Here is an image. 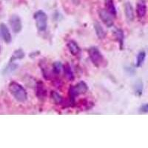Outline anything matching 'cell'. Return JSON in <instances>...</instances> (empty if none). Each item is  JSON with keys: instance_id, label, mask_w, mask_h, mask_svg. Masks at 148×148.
I'll use <instances>...</instances> for the list:
<instances>
[{"instance_id": "8", "label": "cell", "mask_w": 148, "mask_h": 148, "mask_svg": "<svg viewBox=\"0 0 148 148\" xmlns=\"http://www.w3.org/2000/svg\"><path fill=\"white\" fill-rule=\"evenodd\" d=\"M125 13L127 18L129 21H133L134 19V11L132 5L130 2H126L125 5Z\"/></svg>"}, {"instance_id": "13", "label": "cell", "mask_w": 148, "mask_h": 148, "mask_svg": "<svg viewBox=\"0 0 148 148\" xmlns=\"http://www.w3.org/2000/svg\"><path fill=\"white\" fill-rule=\"evenodd\" d=\"M105 6H106L107 11L113 16H116L117 12H116V7H115L113 0H105Z\"/></svg>"}, {"instance_id": "10", "label": "cell", "mask_w": 148, "mask_h": 148, "mask_svg": "<svg viewBox=\"0 0 148 148\" xmlns=\"http://www.w3.org/2000/svg\"><path fill=\"white\" fill-rule=\"evenodd\" d=\"M136 12L137 15L139 18H143L145 15H146L147 12V7L146 4L144 1H140L137 5L136 7Z\"/></svg>"}, {"instance_id": "19", "label": "cell", "mask_w": 148, "mask_h": 148, "mask_svg": "<svg viewBox=\"0 0 148 148\" xmlns=\"http://www.w3.org/2000/svg\"><path fill=\"white\" fill-rule=\"evenodd\" d=\"M145 57H146V53L145 51H141L138 53L137 56V61H136V67H141L142 64L145 62Z\"/></svg>"}, {"instance_id": "20", "label": "cell", "mask_w": 148, "mask_h": 148, "mask_svg": "<svg viewBox=\"0 0 148 148\" xmlns=\"http://www.w3.org/2000/svg\"><path fill=\"white\" fill-rule=\"evenodd\" d=\"M63 65L60 62H55L53 64V71L55 74H59L61 71H62Z\"/></svg>"}, {"instance_id": "15", "label": "cell", "mask_w": 148, "mask_h": 148, "mask_svg": "<svg viewBox=\"0 0 148 148\" xmlns=\"http://www.w3.org/2000/svg\"><path fill=\"white\" fill-rule=\"evenodd\" d=\"M63 71H64V73L65 75L66 78L67 79H69L70 81H73L74 79V74L73 73L71 66L68 64H66L64 65H63Z\"/></svg>"}, {"instance_id": "16", "label": "cell", "mask_w": 148, "mask_h": 148, "mask_svg": "<svg viewBox=\"0 0 148 148\" xmlns=\"http://www.w3.org/2000/svg\"><path fill=\"white\" fill-rule=\"evenodd\" d=\"M24 56H25V53H24V51H22V49L16 50V51H14V53L12 55L11 58H10V62H13L17 60V59H23Z\"/></svg>"}, {"instance_id": "4", "label": "cell", "mask_w": 148, "mask_h": 148, "mask_svg": "<svg viewBox=\"0 0 148 148\" xmlns=\"http://www.w3.org/2000/svg\"><path fill=\"white\" fill-rule=\"evenodd\" d=\"M88 53H89V56L91 62L93 63L95 66L99 67L102 64L103 61H104V58H103L102 54L101 53V52H100L99 50L97 47H90L89 49V51H88Z\"/></svg>"}, {"instance_id": "7", "label": "cell", "mask_w": 148, "mask_h": 148, "mask_svg": "<svg viewBox=\"0 0 148 148\" xmlns=\"http://www.w3.org/2000/svg\"><path fill=\"white\" fill-rule=\"evenodd\" d=\"M0 33L2 36V39L6 43H10L11 42V35L5 24H0Z\"/></svg>"}, {"instance_id": "5", "label": "cell", "mask_w": 148, "mask_h": 148, "mask_svg": "<svg viewBox=\"0 0 148 148\" xmlns=\"http://www.w3.org/2000/svg\"><path fill=\"white\" fill-rule=\"evenodd\" d=\"M99 17L103 22V23L105 25L108 27H110L113 25V16L109 14L106 10L101 9L99 11Z\"/></svg>"}, {"instance_id": "14", "label": "cell", "mask_w": 148, "mask_h": 148, "mask_svg": "<svg viewBox=\"0 0 148 148\" xmlns=\"http://www.w3.org/2000/svg\"><path fill=\"white\" fill-rule=\"evenodd\" d=\"M113 34L116 36V38L118 40L119 43L120 48H123V44H124V33H123L122 30L121 29L116 28L114 30H113Z\"/></svg>"}, {"instance_id": "3", "label": "cell", "mask_w": 148, "mask_h": 148, "mask_svg": "<svg viewBox=\"0 0 148 148\" xmlns=\"http://www.w3.org/2000/svg\"><path fill=\"white\" fill-rule=\"evenodd\" d=\"M88 85L84 82H80L76 85L71 87L69 90V95L71 101H73L75 98L80 94H84L88 91Z\"/></svg>"}, {"instance_id": "1", "label": "cell", "mask_w": 148, "mask_h": 148, "mask_svg": "<svg viewBox=\"0 0 148 148\" xmlns=\"http://www.w3.org/2000/svg\"><path fill=\"white\" fill-rule=\"evenodd\" d=\"M8 89L15 99L19 102H25L27 99V94L25 88L16 82H11L9 84Z\"/></svg>"}, {"instance_id": "9", "label": "cell", "mask_w": 148, "mask_h": 148, "mask_svg": "<svg viewBox=\"0 0 148 148\" xmlns=\"http://www.w3.org/2000/svg\"><path fill=\"white\" fill-rule=\"evenodd\" d=\"M67 47L69 49L70 52L71 53V54L73 56H77L79 55L81 50H80V47L78 45V44L76 42L74 41H70L68 43H67Z\"/></svg>"}, {"instance_id": "6", "label": "cell", "mask_w": 148, "mask_h": 148, "mask_svg": "<svg viewBox=\"0 0 148 148\" xmlns=\"http://www.w3.org/2000/svg\"><path fill=\"white\" fill-rule=\"evenodd\" d=\"M10 25L12 30L15 34H18L22 30V25L20 17L17 15H13L10 18Z\"/></svg>"}, {"instance_id": "18", "label": "cell", "mask_w": 148, "mask_h": 148, "mask_svg": "<svg viewBox=\"0 0 148 148\" xmlns=\"http://www.w3.org/2000/svg\"><path fill=\"white\" fill-rule=\"evenodd\" d=\"M51 99H52L53 101H54L55 104H62L63 102L62 96H61L59 93H58L57 92H56V91H52V92H51Z\"/></svg>"}, {"instance_id": "11", "label": "cell", "mask_w": 148, "mask_h": 148, "mask_svg": "<svg viewBox=\"0 0 148 148\" xmlns=\"http://www.w3.org/2000/svg\"><path fill=\"white\" fill-rule=\"evenodd\" d=\"M94 29L96 31V36L99 39H103L106 36V33L105 30L103 29L102 26L100 25L99 22H95L94 23Z\"/></svg>"}, {"instance_id": "21", "label": "cell", "mask_w": 148, "mask_h": 148, "mask_svg": "<svg viewBox=\"0 0 148 148\" xmlns=\"http://www.w3.org/2000/svg\"><path fill=\"white\" fill-rule=\"evenodd\" d=\"M17 65L15 64H13L12 62H10V64L7 66V67H5V69L3 71V73L4 74H8L12 73L14 71H15L16 69Z\"/></svg>"}, {"instance_id": "17", "label": "cell", "mask_w": 148, "mask_h": 148, "mask_svg": "<svg viewBox=\"0 0 148 148\" xmlns=\"http://www.w3.org/2000/svg\"><path fill=\"white\" fill-rule=\"evenodd\" d=\"M134 92L136 96H140L143 92V82L141 80H138L134 84Z\"/></svg>"}, {"instance_id": "2", "label": "cell", "mask_w": 148, "mask_h": 148, "mask_svg": "<svg viewBox=\"0 0 148 148\" xmlns=\"http://www.w3.org/2000/svg\"><path fill=\"white\" fill-rule=\"evenodd\" d=\"M34 19L36 21V25L39 31H44L47 26V16L42 10H38L34 14Z\"/></svg>"}, {"instance_id": "22", "label": "cell", "mask_w": 148, "mask_h": 148, "mask_svg": "<svg viewBox=\"0 0 148 148\" xmlns=\"http://www.w3.org/2000/svg\"><path fill=\"white\" fill-rule=\"evenodd\" d=\"M140 111L143 113H148V103L145 104L140 108Z\"/></svg>"}, {"instance_id": "12", "label": "cell", "mask_w": 148, "mask_h": 148, "mask_svg": "<svg viewBox=\"0 0 148 148\" xmlns=\"http://www.w3.org/2000/svg\"><path fill=\"white\" fill-rule=\"evenodd\" d=\"M36 95L39 99H44L46 97L47 92H46L45 88H44V84L42 82H39L36 85Z\"/></svg>"}]
</instances>
